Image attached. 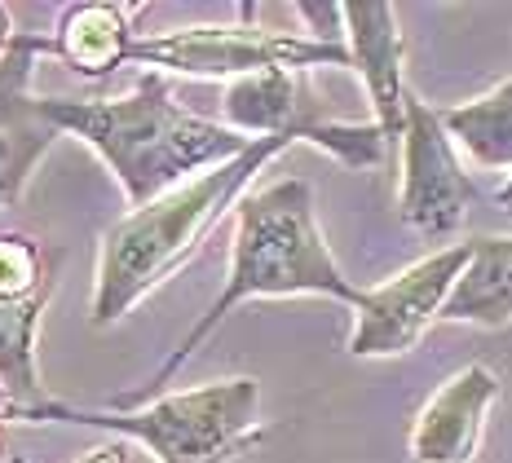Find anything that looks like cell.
Masks as SVG:
<instances>
[{"mask_svg": "<svg viewBox=\"0 0 512 463\" xmlns=\"http://www.w3.org/2000/svg\"><path fill=\"white\" fill-rule=\"evenodd\" d=\"M265 296H327L340 305L358 309L362 287L345 278V269L336 265L332 247L323 243V230L314 221V190L301 177L274 181V186L243 195L234 203V243H230V278L221 287V296L208 305V314L190 327V336L168 353V362L159 366L142 389L115 397V411H137V406L164 397L173 384V375L199 353L212 331L221 327V318H230L239 305Z\"/></svg>", "mask_w": 512, "mask_h": 463, "instance_id": "1", "label": "cell"}, {"mask_svg": "<svg viewBox=\"0 0 512 463\" xmlns=\"http://www.w3.org/2000/svg\"><path fill=\"white\" fill-rule=\"evenodd\" d=\"M45 111L62 133H76L106 159L133 212L230 164L252 146V137L234 133L230 124L204 120L173 102V89L159 71H146L124 98H45Z\"/></svg>", "mask_w": 512, "mask_h": 463, "instance_id": "2", "label": "cell"}, {"mask_svg": "<svg viewBox=\"0 0 512 463\" xmlns=\"http://www.w3.org/2000/svg\"><path fill=\"white\" fill-rule=\"evenodd\" d=\"M287 146L292 142H283V137H256L239 159L186 181L173 195L146 203V208L128 212L120 225H111L98 252V278H93V327L120 322L137 300H146L159 283H168L199 252V243L208 239L221 212L239 203L243 186Z\"/></svg>", "mask_w": 512, "mask_h": 463, "instance_id": "3", "label": "cell"}, {"mask_svg": "<svg viewBox=\"0 0 512 463\" xmlns=\"http://www.w3.org/2000/svg\"><path fill=\"white\" fill-rule=\"evenodd\" d=\"M18 419L36 424H89L111 428L128 441H142L155 463H230L261 441V384L252 375L199 384L186 393H164L137 411H80L67 402L18 406Z\"/></svg>", "mask_w": 512, "mask_h": 463, "instance_id": "4", "label": "cell"}, {"mask_svg": "<svg viewBox=\"0 0 512 463\" xmlns=\"http://www.w3.org/2000/svg\"><path fill=\"white\" fill-rule=\"evenodd\" d=\"M226 124L243 137H283V142H309L340 159L345 168H376L384 159V133L376 124L332 120L327 102L305 80V71H261L248 80L226 84Z\"/></svg>", "mask_w": 512, "mask_h": 463, "instance_id": "5", "label": "cell"}, {"mask_svg": "<svg viewBox=\"0 0 512 463\" xmlns=\"http://www.w3.org/2000/svg\"><path fill=\"white\" fill-rule=\"evenodd\" d=\"M128 62L155 71H177L190 80H248L261 71H309V67H354L349 45H323L309 36L265 27H181L137 40Z\"/></svg>", "mask_w": 512, "mask_h": 463, "instance_id": "6", "label": "cell"}, {"mask_svg": "<svg viewBox=\"0 0 512 463\" xmlns=\"http://www.w3.org/2000/svg\"><path fill=\"white\" fill-rule=\"evenodd\" d=\"M464 269H468V243H451L442 252L424 256V261L407 265L402 274H393L389 283L371 287L358 305L349 353L354 358H398V353H411L424 331H429V322L442 318Z\"/></svg>", "mask_w": 512, "mask_h": 463, "instance_id": "7", "label": "cell"}, {"mask_svg": "<svg viewBox=\"0 0 512 463\" xmlns=\"http://www.w3.org/2000/svg\"><path fill=\"white\" fill-rule=\"evenodd\" d=\"M477 186L460 168L451 133L442 128V111L407 98V133H402V195L398 212L424 239H451L464 225Z\"/></svg>", "mask_w": 512, "mask_h": 463, "instance_id": "8", "label": "cell"}, {"mask_svg": "<svg viewBox=\"0 0 512 463\" xmlns=\"http://www.w3.org/2000/svg\"><path fill=\"white\" fill-rule=\"evenodd\" d=\"M45 53H53V40L14 36L9 53L0 58V208H14L23 199L36 164L62 137V128L45 111V98L31 93V71Z\"/></svg>", "mask_w": 512, "mask_h": 463, "instance_id": "9", "label": "cell"}, {"mask_svg": "<svg viewBox=\"0 0 512 463\" xmlns=\"http://www.w3.org/2000/svg\"><path fill=\"white\" fill-rule=\"evenodd\" d=\"M499 402V375L473 362L460 366L437 389L411 428V459L415 463H468L482 446L486 415Z\"/></svg>", "mask_w": 512, "mask_h": 463, "instance_id": "10", "label": "cell"}, {"mask_svg": "<svg viewBox=\"0 0 512 463\" xmlns=\"http://www.w3.org/2000/svg\"><path fill=\"white\" fill-rule=\"evenodd\" d=\"M340 23L349 36V58L367 84L371 111L384 142H398L407 133V80H402V36H398V9L393 5H340Z\"/></svg>", "mask_w": 512, "mask_h": 463, "instance_id": "11", "label": "cell"}, {"mask_svg": "<svg viewBox=\"0 0 512 463\" xmlns=\"http://www.w3.org/2000/svg\"><path fill=\"white\" fill-rule=\"evenodd\" d=\"M133 14H142V5H124V0L67 5L58 18V31H53V53L84 80H102L115 67H124L137 45L133 27H128Z\"/></svg>", "mask_w": 512, "mask_h": 463, "instance_id": "12", "label": "cell"}, {"mask_svg": "<svg viewBox=\"0 0 512 463\" xmlns=\"http://www.w3.org/2000/svg\"><path fill=\"white\" fill-rule=\"evenodd\" d=\"M446 322L504 327L512 322V234H477L468 239V269L442 309Z\"/></svg>", "mask_w": 512, "mask_h": 463, "instance_id": "13", "label": "cell"}, {"mask_svg": "<svg viewBox=\"0 0 512 463\" xmlns=\"http://www.w3.org/2000/svg\"><path fill=\"white\" fill-rule=\"evenodd\" d=\"M442 128L477 168L512 177V75L482 98L442 111Z\"/></svg>", "mask_w": 512, "mask_h": 463, "instance_id": "14", "label": "cell"}, {"mask_svg": "<svg viewBox=\"0 0 512 463\" xmlns=\"http://www.w3.org/2000/svg\"><path fill=\"white\" fill-rule=\"evenodd\" d=\"M49 296L53 283L27 300H0V389L14 397L23 411L49 402L36 371V327L40 314L49 309Z\"/></svg>", "mask_w": 512, "mask_h": 463, "instance_id": "15", "label": "cell"}, {"mask_svg": "<svg viewBox=\"0 0 512 463\" xmlns=\"http://www.w3.org/2000/svg\"><path fill=\"white\" fill-rule=\"evenodd\" d=\"M58 256L27 234H0V300H27L53 283Z\"/></svg>", "mask_w": 512, "mask_h": 463, "instance_id": "16", "label": "cell"}, {"mask_svg": "<svg viewBox=\"0 0 512 463\" xmlns=\"http://www.w3.org/2000/svg\"><path fill=\"white\" fill-rule=\"evenodd\" d=\"M128 455H133V450H128L124 441H106V446L89 450V455L76 459V463H128Z\"/></svg>", "mask_w": 512, "mask_h": 463, "instance_id": "17", "label": "cell"}, {"mask_svg": "<svg viewBox=\"0 0 512 463\" xmlns=\"http://www.w3.org/2000/svg\"><path fill=\"white\" fill-rule=\"evenodd\" d=\"M9 45H14V27H9V14H5V5H0V58L9 53Z\"/></svg>", "mask_w": 512, "mask_h": 463, "instance_id": "18", "label": "cell"}, {"mask_svg": "<svg viewBox=\"0 0 512 463\" xmlns=\"http://www.w3.org/2000/svg\"><path fill=\"white\" fill-rule=\"evenodd\" d=\"M495 199H499V208H504V212H512V177L504 181V186H499V195H495Z\"/></svg>", "mask_w": 512, "mask_h": 463, "instance_id": "19", "label": "cell"}, {"mask_svg": "<svg viewBox=\"0 0 512 463\" xmlns=\"http://www.w3.org/2000/svg\"><path fill=\"white\" fill-rule=\"evenodd\" d=\"M9 463H27V459H23V455H14V459H9Z\"/></svg>", "mask_w": 512, "mask_h": 463, "instance_id": "20", "label": "cell"}]
</instances>
